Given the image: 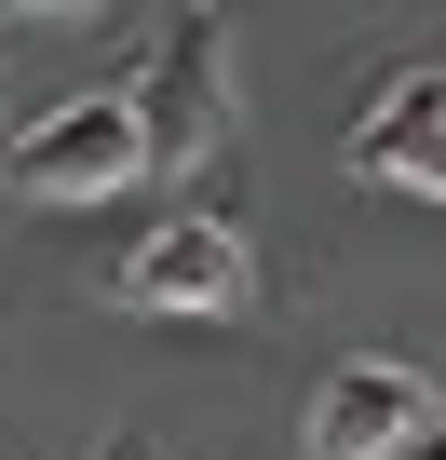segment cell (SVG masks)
Segmentation results:
<instances>
[{
    "instance_id": "cell-1",
    "label": "cell",
    "mask_w": 446,
    "mask_h": 460,
    "mask_svg": "<svg viewBox=\"0 0 446 460\" xmlns=\"http://www.w3.org/2000/svg\"><path fill=\"white\" fill-rule=\"evenodd\" d=\"M136 176H149L136 95H68V109H41V122L0 136V190H14V203H109Z\"/></svg>"
},
{
    "instance_id": "cell-2",
    "label": "cell",
    "mask_w": 446,
    "mask_h": 460,
    "mask_svg": "<svg viewBox=\"0 0 446 460\" xmlns=\"http://www.w3.org/2000/svg\"><path fill=\"white\" fill-rule=\"evenodd\" d=\"M122 95L149 122V176H189L216 136H231V28H216V0H176L149 82H122Z\"/></svg>"
},
{
    "instance_id": "cell-3",
    "label": "cell",
    "mask_w": 446,
    "mask_h": 460,
    "mask_svg": "<svg viewBox=\"0 0 446 460\" xmlns=\"http://www.w3.org/2000/svg\"><path fill=\"white\" fill-rule=\"evenodd\" d=\"M244 298H258V258H244V230L216 203H176L122 258V312H244Z\"/></svg>"
},
{
    "instance_id": "cell-4",
    "label": "cell",
    "mask_w": 446,
    "mask_h": 460,
    "mask_svg": "<svg viewBox=\"0 0 446 460\" xmlns=\"http://www.w3.org/2000/svg\"><path fill=\"white\" fill-rule=\"evenodd\" d=\"M419 420H433V379L392 366V352H352V366L311 393V460H392Z\"/></svg>"
},
{
    "instance_id": "cell-5",
    "label": "cell",
    "mask_w": 446,
    "mask_h": 460,
    "mask_svg": "<svg viewBox=\"0 0 446 460\" xmlns=\"http://www.w3.org/2000/svg\"><path fill=\"white\" fill-rule=\"evenodd\" d=\"M352 176L379 190H446V68H392L352 109Z\"/></svg>"
},
{
    "instance_id": "cell-6",
    "label": "cell",
    "mask_w": 446,
    "mask_h": 460,
    "mask_svg": "<svg viewBox=\"0 0 446 460\" xmlns=\"http://www.w3.org/2000/svg\"><path fill=\"white\" fill-rule=\"evenodd\" d=\"M14 28H82V14H109V0H0Z\"/></svg>"
},
{
    "instance_id": "cell-7",
    "label": "cell",
    "mask_w": 446,
    "mask_h": 460,
    "mask_svg": "<svg viewBox=\"0 0 446 460\" xmlns=\"http://www.w3.org/2000/svg\"><path fill=\"white\" fill-rule=\"evenodd\" d=\"M392 460H446V420H419V433H406V447H392Z\"/></svg>"
},
{
    "instance_id": "cell-8",
    "label": "cell",
    "mask_w": 446,
    "mask_h": 460,
    "mask_svg": "<svg viewBox=\"0 0 446 460\" xmlns=\"http://www.w3.org/2000/svg\"><path fill=\"white\" fill-rule=\"evenodd\" d=\"M95 460H149V447H136V433H109V447H95Z\"/></svg>"
}]
</instances>
